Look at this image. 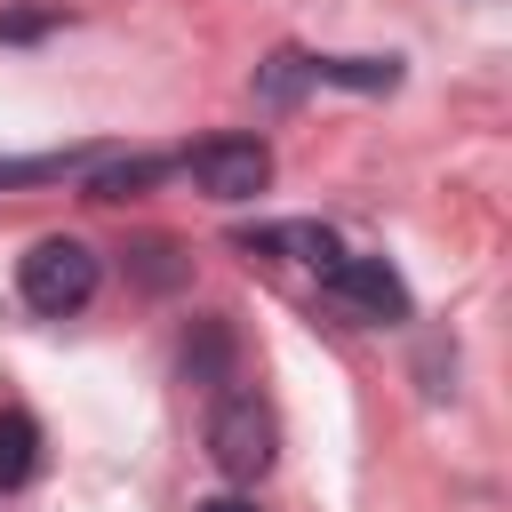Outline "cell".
I'll use <instances>...</instances> for the list:
<instances>
[{
  "label": "cell",
  "mask_w": 512,
  "mask_h": 512,
  "mask_svg": "<svg viewBox=\"0 0 512 512\" xmlns=\"http://www.w3.org/2000/svg\"><path fill=\"white\" fill-rule=\"evenodd\" d=\"M104 152H88V144H72V152H8L0 160V192H16V184H64V176H88Z\"/></svg>",
  "instance_id": "cell-8"
},
{
  "label": "cell",
  "mask_w": 512,
  "mask_h": 512,
  "mask_svg": "<svg viewBox=\"0 0 512 512\" xmlns=\"http://www.w3.org/2000/svg\"><path fill=\"white\" fill-rule=\"evenodd\" d=\"M160 176H176V152H104L80 184H88V200H128V192H144V184H160Z\"/></svg>",
  "instance_id": "cell-6"
},
{
  "label": "cell",
  "mask_w": 512,
  "mask_h": 512,
  "mask_svg": "<svg viewBox=\"0 0 512 512\" xmlns=\"http://www.w3.org/2000/svg\"><path fill=\"white\" fill-rule=\"evenodd\" d=\"M176 176H192L208 200H256L272 184V152L256 136H216L200 152H176Z\"/></svg>",
  "instance_id": "cell-5"
},
{
  "label": "cell",
  "mask_w": 512,
  "mask_h": 512,
  "mask_svg": "<svg viewBox=\"0 0 512 512\" xmlns=\"http://www.w3.org/2000/svg\"><path fill=\"white\" fill-rule=\"evenodd\" d=\"M312 80H328V88H400V64H392V56H304V48H280V56L256 72V96H264V104H288V96L312 88Z\"/></svg>",
  "instance_id": "cell-2"
},
{
  "label": "cell",
  "mask_w": 512,
  "mask_h": 512,
  "mask_svg": "<svg viewBox=\"0 0 512 512\" xmlns=\"http://www.w3.org/2000/svg\"><path fill=\"white\" fill-rule=\"evenodd\" d=\"M320 296H328L336 312L368 320V328H392V320H408V288H400V272H392L384 256H336V264L320 272Z\"/></svg>",
  "instance_id": "cell-4"
},
{
  "label": "cell",
  "mask_w": 512,
  "mask_h": 512,
  "mask_svg": "<svg viewBox=\"0 0 512 512\" xmlns=\"http://www.w3.org/2000/svg\"><path fill=\"white\" fill-rule=\"evenodd\" d=\"M16 288H24V304H32V312L64 320V312H80V304L96 296V248H88V240H72V232H48V240H32V248H24Z\"/></svg>",
  "instance_id": "cell-1"
},
{
  "label": "cell",
  "mask_w": 512,
  "mask_h": 512,
  "mask_svg": "<svg viewBox=\"0 0 512 512\" xmlns=\"http://www.w3.org/2000/svg\"><path fill=\"white\" fill-rule=\"evenodd\" d=\"M40 472V424L24 408H0V496Z\"/></svg>",
  "instance_id": "cell-9"
},
{
  "label": "cell",
  "mask_w": 512,
  "mask_h": 512,
  "mask_svg": "<svg viewBox=\"0 0 512 512\" xmlns=\"http://www.w3.org/2000/svg\"><path fill=\"white\" fill-rule=\"evenodd\" d=\"M272 448H280L272 408H264L256 392H224V400H216V416H208V456H216V472L256 480V472L272 464Z\"/></svg>",
  "instance_id": "cell-3"
},
{
  "label": "cell",
  "mask_w": 512,
  "mask_h": 512,
  "mask_svg": "<svg viewBox=\"0 0 512 512\" xmlns=\"http://www.w3.org/2000/svg\"><path fill=\"white\" fill-rule=\"evenodd\" d=\"M192 512H256L248 496H208V504H192Z\"/></svg>",
  "instance_id": "cell-10"
},
{
  "label": "cell",
  "mask_w": 512,
  "mask_h": 512,
  "mask_svg": "<svg viewBox=\"0 0 512 512\" xmlns=\"http://www.w3.org/2000/svg\"><path fill=\"white\" fill-rule=\"evenodd\" d=\"M240 248H264V256H288V264H312V272H328L344 256L328 224H256V232H240Z\"/></svg>",
  "instance_id": "cell-7"
}]
</instances>
